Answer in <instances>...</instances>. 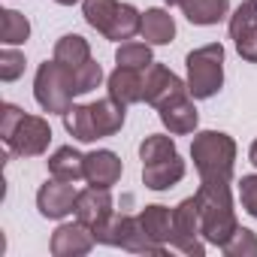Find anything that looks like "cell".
<instances>
[{
	"label": "cell",
	"mask_w": 257,
	"mask_h": 257,
	"mask_svg": "<svg viewBox=\"0 0 257 257\" xmlns=\"http://www.w3.org/2000/svg\"><path fill=\"white\" fill-rule=\"evenodd\" d=\"M194 197H197V206H200L203 239L209 245L221 248L233 236V230L239 227L230 182L227 179H200V188H197Z\"/></svg>",
	"instance_id": "1"
},
{
	"label": "cell",
	"mask_w": 257,
	"mask_h": 257,
	"mask_svg": "<svg viewBox=\"0 0 257 257\" xmlns=\"http://www.w3.org/2000/svg\"><path fill=\"white\" fill-rule=\"evenodd\" d=\"M191 161L200 179H233L236 140L224 131H197L191 143Z\"/></svg>",
	"instance_id": "2"
},
{
	"label": "cell",
	"mask_w": 257,
	"mask_h": 257,
	"mask_svg": "<svg viewBox=\"0 0 257 257\" xmlns=\"http://www.w3.org/2000/svg\"><path fill=\"white\" fill-rule=\"evenodd\" d=\"M76 76L73 67H64L61 61H43L34 76V100L40 103L43 112L49 115H64L73 106L76 97Z\"/></svg>",
	"instance_id": "3"
},
{
	"label": "cell",
	"mask_w": 257,
	"mask_h": 257,
	"mask_svg": "<svg viewBox=\"0 0 257 257\" xmlns=\"http://www.w3.org/2000/svg\"><path fill=\"white\" fill-rule=\"evenodd\" d=\"M224 46L221 43H206L185 58L188 70V94L194 100H212L224 88Z\"/></svg>",
	"instance_id": "4"
},
{
	"label": "cell",
	"mask_w": 257,
	"mask_h": 257,
	"mask_svg": "<svg viewBox=\"0 0 257 257\" xmlns=\"http://www.w3.org/2000/svg\"><path fill=\"white\" fill-rule=\"evenodd\" d=\"M100 245L121 248L131 254H167L164 245H158L140 224V215H112L100 230H94Z\"/></svg>",
	"instance_id": "5"
},
{
	"label": "cell",
	"mask_w": 257,
	"mask_h": 257,
	"mask_svg": "<svg viewBox=\"0 0 257 257\" xmlns=\"http://www.w3.org/2000/svg\"><path fill=\"white\" fill-rule=\"evenodd\" d=\"M176 236H173V248L188 254V257H203L206 254V239H203V221H200V206L197 197L182 200L176 209Z\"/></svg>",
	"instance_id": "6"
},
{
	"label": "cell",
	"mask_w": 257,
	"mask_h": 257,
	"mask_svg": "<svg viewBox=\"0 0 257 257\" xmlns=\"http://www.w3.org/2000/svg\"><path fill=\"white\" fill-rule=\"evenodd\" d=\"M49 143H52V124L43 115H28V112L13 131V137L7 140L10 155L16 158H40L49 152Z\"/></svg>",
	"instance_id": "7"
},
{
	"label": "cell",
	"mask_w": 257,
	"mask_h": 257,
	"mask_svg": "<svg viewBox=\"0 0 257 257\" xmlns=\"http://www.w3.org/2000/svg\"><path fill=\"white\" fill-rule=\"evenodd\" d=\"M179 97H188V82L179 79L167 64H152L146 73H143V100L155 109L167 106L170 100H179Z\"/></svg>",
	"instance_id": "8"
},
{
	"label": "cell",
	"mask_w": 257,
	"mask_h": 257,
	"mask_svg": "<svg viewBox=\"0 0 257 257\" xmlns=\"http://www.w3.org/2000/svg\"><path fill=\"white\" fill-rule=\"evenodd\" d=\"M73 185L76 182H61L55 176L46 179L40 185V191H37V209H40V215L49 218V221H64L67 215H73L76 197H79V191Z\"/></svg>",
	"instance_id": "9"
},
{
	"label": "cell",
	"mask_w": 257,
	"mask_h": 257,
	"mask_svg": "<svg viewBox=\"0 0 257 257\" xmlns=\"http://www.w3.org/2000/svg\"><path fill=\"white\" fill-rule=\"evenodd\" d=\"M97 245V236L91 227H85L79 218L76 221H61L58 230L49 239V251L55 257H85Z\"/></svg>",
	"instance_id": "10"
},
{
	"label": "cell",
	"mask_w": 257,
	"mask_h": 257,
	"mask_svg": "<svg viewBox=\"0 0 257 257\" xmlns=\"http://www.w3.org/2000/svg\"><path fill=\"white\" fill-rule=\"evenodd\" d=\"M73 215L85 224V227H91V230H100L112 215H115V209H112V194H109V188H85V191H79V197H76V209H73Z\"/></svg>",
	"instance_id": "11"
},
{
	"label": "cell",
	"mask_w": 257,
	"mask_h": 257,
	"mask_svg": "<svg viewBox=\"0 0 257 257\" xmlns=\"http://www.w3.org/2000/svg\"><path fill=\"white\" fill-rule=\"evenodd\" d=\"M121 173H124V164L115 152L97 149L85 155V182L91 188H115L121 182Z\"/></svg>",
	"instance_id": "12"
},
{
	"label": "cell",
	"mask_w": 257,
	"mask_h": 257,
	"mask_svg": "<svg viewBox=\"0 0 257 257\" xmlns=\"http://www.w3.org/2000/svg\"><path fill=\"white\" fill-rule=\"evenodd\" d=\"M158 118L167 127V134H173V137L197 134V127H200V112H197L191 94L188 97H179V100H170L167 106H161L158 109Z\"/></svg>",
	"instance_id": "13"
},
{
	"label": "cell",
	"mask_w": 257,
	"mask_h": 257,
	"mask_svg": "<svg viewBox=\"0 0 257 257\" xmlns=\"http://www.w3.org/2000/svg\"><path fill=\"white\" fill-rule=\"evenodd\" d=\"M106 88H109V97L118 100L121 106L143 103V70L115 67V70L106 76Z\"/></svg>",
	"instance_id": "14"
},
{
	"label": "cell",
	"mask_w": 257,
	"mask_h": 257,
	"mask_svg": "<svg viewBox=\"0 0 257 257\" xmlns=\"http://www.w3.org/2000/svg\"><path fill=\"white\" fill-rule=\"evenodd\" d=\"M185 173H188L185 161L179 155H173V158L158 161V164H143V185L149 191H170L185 179Z\"/></svg>",
	"instance_id": "15"
},
{
	"label": "cell",
	"mask_w": 257,
	"mask_h": 257,
	"mask_svg": "<svg viewBox=\"0 0 257 257\" xmlns=\"http://www.w3.org/2000/svg\"><path fill=\"white\" fill-rule=\"evenodd\" d=\"M140 224L143 230L164 248L173 245V236H176V212L170 206H161V203H152L140 212Z\"/></svg>",
	"instance_id": "16"
},
{
	"label": "cell",
	"mask_w": 257,
	"mask_h": 257,
	"mask_svg": "<svg viewBox=\"0 0 257 257\" xmlns=\"http://www.w3.org/2000/svg\"><path fill=\"white\" fill-rule=\"evenodd\" d=\"M140 37L149 43V46H170L176 40V19L161 10V7H152L143 13V31Z\"/></svg>",
	"instance_id": "17"
},
{
	"label": "cell",
	"mask_w": 257,
	"mask_h": 257,
	"mask_svg": "<svg viewBox=\"0 0 257 257\" xmlns=\"http://www.w3.org/2000/svg\"><path fill=\"white\" fill-rule=\"evenodd\" d=\"M46 167H49V176H55L61 182H79V179H85V155L79 149H73V146L55 149L49 155Z\"/></svg>",
	"instance_id": "18"
},
{
	"label": "cell",
	"mask_w": 257,
	"mask_h": 257,
	"mask_svg": "<svg viewBox=\"0 0 257 257\" xmlns=\"http://www.w3.org/2000/svg\"><path fill=\"white\" fill-rule=\"evenodd\" d=\"M88 106H91V115H94V124H97L100 140L115 137L121 127H124L127 106H121L118 100H112V97H100V100H94V103H88Z\"/></svg>",
	"instance_id": "19"
},
{
	"label": "cell",
	"mask_w": 257,
	"mask_h": 257,
	"mask_svg": "<svg viewBox=\"0 0 257 257\" xmlns=\"http://www.w3.org/2000/svg\"><path fill=\"white\" fill-rule=\"evenodd\" d=\"M182 13L197 28H212L230 16V0H185Z\"/></svg>",
	"instance_id": "20"
},
{
	"label": "cell",
	"mask_w": 257,
	"mask_h": 257,
	"mask_svg": "<svg viewBox=\"0 0 257 257\" xmlns=\"http://www.w3.org/2000/svg\"><path fill=\"white\" fill-rule=\"evenodd\" d=\"M61 118H64V131H67L76 143H97V140H100L97 124H94V115H91V106L73 103Z\"/></svg>",
	"instance_id": "21"
},
{
	"label": "cell",
	"mask_w": 257,
	"mask_h": 257,
	"mask_svg": "<svg viewBox=\"0 0 257 257\" xmlns=\"http://www.w3.org/2000/svg\"><path fill=\"white\" fill-rule=\"evenodd\" d=\"M140 31H143V13L134 4H121L103 37L112 40V43H127V40H134Z\"/></svg>",
	"instance_id": "22"
},
{
	"label": "cell",
	"mask_w": 257,
	"mask_h": 257,
	"mask_svg": "<svg viewBox=\"0 0 257 257\" xmlns=\"http://www.w3.org/2000/svg\"><path fill=\"white\" fill-rule=\"evenodd\" d=\"M55 61H61L64 67H82L91 61V43L79 34H64L58 43H55V52H52Z\"/></svg>",
	"instance_id": "23"
},
{
	"label": "cell",
	"mask_w": 257,
	"mask_h": 257,
	"mask_svg": "<svg viewBox=\"0 0 257 257\" xmlns=\"http://www.w3.org/2000/svg\"><path fill=\"white\" fill-rule=\"evenodd\" d=\"M155 64V55H152V46L149 43H137V40H127V43H118L115 49V67H131V70H149Z\"/></svg>",
	"instance_id": "24"
},
{
	"label": "cell",
	"mask_w": 257,
	"mask_h": 257,
	"mask_svg": "<svg viewBox=\"0 0 257 257\" xmlns=\"http://www.w3.org/2000/svg\"><path fill=\"white\" fill-rule=\"evenodd\" d=\"M0 43L4 46H25L31 40V22L19 10H4L0 13Z\"/></svg>",
	"instance_id": "25"
},
{
	"label": "cell",
	"mask_w": 257,
	"mask_h": 257,
	"mask_svg": "<svg viewBox=\"0 0 257 257\" xmlns=\"http://www.w3.org/2000/svg\"><path fill=\"white\" fill-rule=\"evenodd\" d=\"M118 7H121V0H82V19L97 34H106V28L112 25Z\"/></svg>",
	"instance_id": "26"
},
{
	"label": "cell",
	"mask_w": 257,
	"mask_h": 257,
	"mask_svg": "<svg viewBox=\"0 0 257 257\" xmlns=\"http://www.w3.org/2000/svg\"><path fill=\"white\" fill-rule=\"evenodd\" d=\"M173 155H179L173 134H170V137H167V134H152V137H146V140L140 143V161H143V164H158V161H167V158H173Z\"/></svg>",
	"instance_id": "27"
},
{
	"label": "cell",
	"mask_w": 257,
	"mask_h": 257,
	"mask_svg": "<svg viewBox=\"0 0 257 257\" xmlns=\"http://www.w3.org/2000/svg\"><path fill=\"white\" fill-rule=\"evenodd\" d=\"M227 257H257V233L248 227H236L233 236L221 245Z\"/></svg>",
	"instance_id": "28"
},
{
	"label": "cell",
	"mask_w": 257,
	"mask_h": 257,
	"mask_svg": "<svg viewBox=\"0 0 257 257\" xmlns=\"http://www.w3.org/2000/svg\"><path fill=\"white\" fill-rule=\"evenodd\" d=\"M25 76V55L16 46H4L0 49V82H16Z\"/></svg>",
	"instance_id": "29"
},
{
	"label": "cell",
	"mask_w": 257,
	"mask_h": 257,
	"mask_svg": "<svg viewBox=\"0 0 257 257\" xmlns=\"http://www.w3.org/2000/svg\"><path fill=\"white\" fill-rule=\"evenodd\" d=\"M248 28H257V4H254V0H242V4L227 16V31H230V37H236V34H242V31H248Z\"/></svg>",
	"instance_id": "30"
},
{
	"label": "cell",
	"mask_w": 257,
	"mask_h": 257,
	"mask_svg": "<svg viewBox=\"0 0 257 257\" xmlns=\"http://www.w3.org/2000/svg\"><path fill=\"white\" fill-rule=\"evenodd\" d=\"M73 76H76V91H79V94H91V91L100 88V82L106 79V76H103V67H100L94 58H91L88 64H82V67H76Z\"/></svg>",
	"instance_id": "31"
},
{
	"label": "cell",
	"mask_w": 257,
	"mask_h": 257,
	"mask_svg": "<svg viewBox=\"0 0 257 257\" xmlns=\"http://www.w3.org/2000/svg\"><path fill=\"white\" fill-rule=\"evenodd\" d=\"M239 203L251 218H257V173H248L239 179Z\"/></svg>",
	"instance_id": "32"
},
{
	"label": "cell",
	"mask_w": 257,
	"mask_h": 257,
	"mask_svg": "<svg viewBox=\"0 0 257 257\" xmlns=\"http://www.w3.org/2000/svg\"><path fill=\"white\" fill-rule=\"evenodd\" d=\"M230 40H233V46H236V52H239L242 61L257 64V28H248V31L230 37Z\"/></svg>",
	"instance_id": "33"
},
{
	"label": "cell",
	"mask_w": 257,
	"mask_h": 257,
	"mask_svg": "<svg viewBox=\"0 0 257 257\" xmlns=\"http://www.w3.org/2000/svg\"><path fill=\"white\" fill-rule=\"evenodd\" d=\"M22 118H25V109H19L16 103H4V109H0V137H4V143L13 137Z\"/></svg>",
	"instance_id": "34"
},
{
	"label": "cell",
	"mask_w": 257,
	"mask_h": 257,
	"mask_svg": "<svg viewBox=\"0 0 257 257\" xmlns=\"http://www.w3.org/2000/svg\"><path fill=\"white\" fill-rule=\"evenodd\" d=\"M248 161L254 164V170H257V140L251 143V149H248Z\"/></svg>",
	"instance_id": "35"
},
{
	"label": "cell",
	"mask_w": 257,
	"mask_h": 257,
	"mask_svg": "<svg viewBox=\"0 0 257 257\" xmlns=\"http://www.w3.org/2000/svg\"><path fill=\"white\" fill-rule=\"evenodd\" d=\"M58 7H76V4H82V0H55Z\"/></svg>",
	"instance_id": "36"
},
{
	"label": "cell",
	"mask_w": 257,
	"mask_h": 257,
	"mask_svg": "<svg viewBox=\"0 0 257 257\" xmlns=\"http://www.w3.org/2000/svg\"><path fill=\"white\" fill-rule=\"evenodd\" d=\"M164 4H167V7H179V10H182V4H185V0H164Z\"/></svg>",
	"instance_id": "37"
},
{
	"label": "cell",
	"mask_w": 257,
	"mask_h": 257,
	"mask_svg": "<svg viewBox=\"0 0 257 257\" xmlns=\"http://www.w3.org/2000/svg\"><path fill=\"white\" fill-rule=\"evenodd\" d=\"M254 4H257V0H254Z\"/></svg>",
	"instance_id": "38"
}]
</instances>
